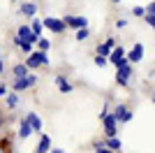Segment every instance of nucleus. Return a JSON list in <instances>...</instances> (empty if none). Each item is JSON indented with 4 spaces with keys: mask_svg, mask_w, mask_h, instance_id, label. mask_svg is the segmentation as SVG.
Returning a JSON list of instances; mask_svg holds the SVG:
<instances>
[{
    "mask_svg": "<svg viewBox=\"0 0 155 153\" xmlns=\"http://www.w3.org/2000/svg\"><path fill=\"white\" fill-rule=\"evenodd\" d=\"M19 12H21V16L32 19V16L37 14V2H21V5H19Z\"/></svg>",
    "mask_w": 155,
    "mask_h": 153,
    "instance_id": "9b49d317",
    "label": "nucleus"
},
{
    "mask_svg": "<svg viewBox=\"0 0 155 153\" xmlns=\"http://www.w3.org/2000/svg\"><path fill=\"white\" fill-rule=\"evenodd\" d=\"M132 74H134L132 63H125V65H120V67H116V83L118 86H127L130 79H132Z\"/></svg>",
    "mask_w": 155,
    "mask_h": 153,
    "instance_id": "f03ea898",
    "label": "nucleus"
},
{
    "mask_svg": "<svg viewBox=\"0 0 155 153\" xmlns=\"http://www.w3.org/2000/svg\"><path fill=\"white\" fill-rule=\"evenodd\" d=\"M19 102H21V97L16 95V93H12V95H7V107H9V109H14L16 104H19Z\"/></svg>",
    "mask_w": 155,
    "mask_h": 153,
    "instance_id": "4be33fe9",
    "label": "nucleus"
},
{
    "mask_svg": "<svg viewBox=\"0 0 155 153\" xmlns=\"http://www.w3.org/2000/svg\"><path fill=\"white\" fill-rule=\"evenodd\" d=\"M7 95V86L5 83H0V97H5Z\"/></svg>",
    "mask_w": 155,
    "mask_h": 153,
    "instance_id": "cd10ccee",
    "label": "nucleus"
},
{
    "mask_svg": "<svg viewBox=\"0 0 155 153\" xmlns=\"http://www.w3.org/2000/svg\"><path fill=\"white\" fill-rule=\"evenodd\" d=\"M111 2H120V0H111Z\"/></svg>",
    "mask_w": 155,
    "mask_h": 153,
    "instance_id": "7c9ffc66",
    "label": "nucleus"
},
{
    "mask_svg": "<svg viewBox=\"0 0 155 153\" xmlns=\"http://www.w3.org/2000/svg\"><path fill=\"white\" fill-rule=\"evenodd\" d=\"M91 37V25H88V28H79L77 30V39L79 42H84V39H88Z\"/></svg>",
    "mask_w": 155,
    "mask_h": 153,
    "instance_id": "412c9836",
    "label": "nucleus"
},
{
    "mask_svg": "<svg viewBox=\"0 0 155 153\" xmlns=\"http://www.w3.org/2000/svg\"><path fill=\"white\" fill-rule=\"evenodd\" d=\"M9 2H16V0H9Z\"/></svg>",
    "mask_w": 155,
    "mask_h": 153,
    "instance_id": "2f4dec72",
    "label": "nucleus"
},
{
    "mask_svg": "<svg viewBox=\"0 0 155 153\" xmlns=\"http://www.w3.org/2000/svg\"><path fill=\"white\" fill-rule=\"evenodd\" d=\"M53 81L58 83V88H60V93H72V90H74V86H72V83L67 81V79H65L63 74H56V76H53Z\"/></svg>",
    "mask_w": 155,
    "mask_h": 153,
    "instance_id": "ddd939ff",
    "label": "nucleus"
},
{
    "mask_svg": "<svg viewBox=\"0 0 155 153\" xmlns=\"http://www.w3.org/2000/svg\"><path fill=\"white\" fill-rule=\"evenodd\" d=\"M116 25H118V28H125V25H127V19H118Z\"/></svg>",
    "mask_w": 155,
    "mask_h": 153,
    "instance_id": "bb28decb",
    "label": "nucleus"
},
{
    "mask_svg": "<svg viewBox=\"0 0 155 153\" xmlns=\"http://www.w3.org/2000/svg\"><path fill=\"white\" fill-rule=\"evenodd\" d=\"M5 72V63H2V58H0V74Z\"/></svg>",
    "mask_w": 155,
    "mask_h": 153,
    "instance_id": "c756f323",
    "label": "nucleus"
},
{
    "mask_svg": "<svg viewBox=\"0 0 155 153\" xmlns=\"http://www.w3.org/2000/svg\"><path fill=\"white\" fill-rule=\"evenodd\" d=\"M102 121H104V134H107V137H116L118 134V123H116V118H114V114H107Z\"/></svg>",
    "mask_w": 155,
    "mask_h": 153,
    "instance_id": "0eeeda50",
    "label": "nucleus"
},
{
    "mask_svg": "<svg viewBox=\"0 0 155 153\" xmlns=\"http://www.w3.org/2000/svg\"><path fill=\"white\" fill-rule=\"evenodd\" d=\"M132 16H143V7H132Z\"/></svg>",
    "mask_w": 155,
    "mask_h": 153,
    "instance_id": "393cba45",
    "label": "nucleus"
},
{
    "mask_svg": "<svg viewBox=\"0 0 155 153\" xmlns=\"http://www.w3.org/2000/svg\"><path fill=\"white\" fill-rule=\"evenodd\" d=\"M95 65L97 67H107V58L104 56H95Z\"/></svg>",
    "mask_w": 155,
    "mask_h": 153,
    "instance_id": "b1692460",
    "label": "nucleus"
},
{
    "mask_svg": "<svg viewBox=\"0 0 155 153\" xmlns=\"http://www.w3.org/2000/svg\"><path fill=\"white\" fill-rule=\"evenodd\" d=\"M14 44L19 46V49L23 51L26 56H28V53H30V51H32V44H28V42H23V39H19V37H14Z\"/></svg>",
    "mask_w": 155,
    "mask_h": 153,
    "instance_id": "6ab92c4d",
    "label": "nucleus"
},
{
    "mask_svg": "<svg viewBox=\"0 0 155 153\" xmlns=\"http://www.w3.org/2000/svg\"><path fill=\"white\" fill-rule=\"evenodd\" d=\"M146 16V23L148 25H155V14H143Z\"/></svg>",
    "mask_w": 155,
    "mask_h": 153,
    "instance_id": "a878e982",
    "label": "nucleus"
},
{
    "mask_svg": "<svg viewBox=\"0 0 155 153\" xmlns=\"http://www.w3.org/2000/svg\"><path fill=\"white\" fill-rule=\"evenodd\" d=\"M107 58H109L107 63H114L116 67H120V65L127 63V58H125V49H123V46H114V49L109 51V56H107Z\"/></svg>",
    "mask_w": 155,
    "mask_h": 153,
    "instance_id": "39448f33",
    "label": "nucleus"
},
{
    "mask_svg": "<svg viewBox=\"0 0 155 153\" xmlns=\"http://www.w3.org/2000/svg\"><path fill=\"white\" fill-rule=\"evenodd\" d=\"M42 25H44L46 30H51L53 35H60V32L67 30L65 23H63V19H56V16H46V19H42Z\"/></svg>",
    "mask_w": 155,
    "mask_h": 153,
    "instance_id": "20e7f679",
    "label": "nucleus"
},
{
    "mask_svg": "<svg viewBox=\"0 0 155 153\" xmlns=\"http://www.w3.org/2000/svg\"><path fill=\"white\" fill-rule=\"evenodd\" d=\"M95 151H97V153H114V151H109V148H107V144H104V141H97V144H95Z\"/></svg>",
    "mask_w": 155,
    "mask_h": 153,
    "instance_id": "5701e85b",
    "label": "nucleus"
},
{
    "mask_svg": "<svg viewBox=\"0 0 155 153\" xmlns=\"http://www.w3.org/2000/svg\"><path fill=\"white\" fill-rule=\"evenodd\" d=\"M30 134H32V130H30V125H28V121L21 118V123H19V139H28Z\"/></svg>",
    "mask_w": 155,
    "mask_h": 153,
    "instance_id": "dca6fc26",
    "label": "nucleus"
},
{
    "mask_svg": "<svg viewBox=\"0 0 155 153\" xmlns=\"http://www.w3.org/2000/svg\"><path fill=\"white\" fill-rule=\"evenodd\" d=\"M23 65H26L28 70H37V67H42V65H49V56H46L44 51H30Z\"/></svg>",
    "mask_w": 155,
    "mask_h": 153,
    "instance_id": "f257e3e1",
    "label": "nucleus"
},
{
    "mask_svg": "<svg viewBox=\"0 0 155 153\" xmlns=\"http://www.w3.org/2000/svg\"><path fill=\"white\" fill-rule=\"evenodd\" d=\"M114 46H118V44H116V37H109L107 42L97 44V56H104V58H107V56H109V51L114 49Z\"/></svg>",
    "mask_w": 155,
    "mask_h": 153,
    "instance_id": "f8f14e48",
    "label": "nucleus"
},
{
    "mask_svg": "<svg viewBox=\"0 0 155 153\" xmlns=\"http://www.w3.org/2000/svg\"><path fill=\"white\" fill-rule=\"evenodd\" d=\"M32 86H37V76L30 74L28 72L26 76H21V79H14V93H21V90H28Z\"/></svg>",
    "mask_w": 155,
    "mask_h": 153,
    "instance_id": "7ed1b4c3",
    "label": "nucleus"
},
{
    "mask_svg": "<svg viewBox=\"0 0 155 153\" xmlns=\"http://www.w3.org/2000/svg\"><path fill=\"white\" fill-rule=\"evenodd\" d=\"M49 148H51V139L46 137V134H42L37 141V148H35V153H49Z\"/></svg>",
    "mask_w": 155,
    "mask_h": 153,
    "instance_id": "4468645a",
    "label": "nucleus"
},
{
    "mask_svg": "<svg viewBox=\"0 0 155 153\" xmlns=\"http://www.w3.org/2000/svg\"><path fill=\"white\" fill-rule=\"evenodd\" d=\"M125 58H127V63H139V60H143V44H134L127 51Z\"/></svg>",
    "mask_w": 155,
    "mask_h": 153,
    "instance_id": "1a4fd4ad",
    "label": "nucleus"
},
{
    "mask_svg": "<svg viewBox=\"0 0 155 153\" xmlns=\"http://www.w3.org/2000/svg\"><path fill=\"white\" fill-rule=\"evenodd\" d=\"M65 28H72V30H79V28H88V19L86 16H65L63 19Z\"/></svg>",
    "mask_w": 155,
    "mask_h": 153,
    "instance_id": "423d86ee",
    "label": "nucleus"
},
{
    "mask_svg": "<svg viewBox=\"0 0 155 153\" xmlns=\"http://www.w3.org/2000/svg\"><path fill=\"white\" fill-rule=\"evenodd\" d=\"M104 144H107V148H109V151H118V148H120V139H118V137H107V141H104Z\"/></svg>",
    "mask_w": 155,
    "mask_h": 153,
    "instance_id": "a211bd4d",
    "label": "nucleus"
},
{
    "mask_svg": "<svg viewBox=\"0 0 155 153\" xmlns=\"http://www.w3.org/2000/svg\"><path fill=\"white\" fill-rule=\"evenodd\" d=\"M114 118H116V123H130L132 121V111H130L125 104H118V107L114 109Z\"/></svg>",
    "mask_w": 155,
    "mask_h": 153,
    "instance_id": "6e6552de",
    "label": "nucleus"
},
{
    "mask_svg": "<svg viewBox=\"0 0 155 153\" xmlns=\"http://www.w3.org/2000/svg\"><path fill=\"white\" fill-rule=\"evenodd\" d=\"M49 153H65L63 148H49Z\"/></svg>",
    "mask_w": 155,
    "mask_h": 153,
    "instance_id": "c85d7f7f",
    "label": "nucleus"
},
{
    "mask_svg": "<svg viewBox=\"0 0 155 153\" xmlns=\"http://www.w3.org/2000/svg\"><path fill=\"white\" fill-rule=\"evenodd\" d=\"M12 72H14V79H21V76H26L30 70H28V67H26L23 63H16V65H14V70H12Z\"/></svg>",
    "mask_w": 155,
    "mask_h": 153,
    "instance_id": "f3484780",
    "label": "nucleus"
},
{
    "mask_svg": "<svg viewBox=\"0 0 155 153\" xmlns=\"http://www.w3.org/2000/svg\"><path fill=\"white\" fill-rule=\"evenodd\" d=\"M0 153H2V151H0Z\"/></svg>",
    "mask_w": 155,
    "mask_h": 153,
    "instance_id": "72a5a7b5",
    "label": "nucleus"
},
{
    "mask_svg": "<svg viewBox=\"0 0 155 153\" xmlns=\"http://www.w3.org/2000/svg\"><path fill=\"white\" fill-rule=\"evenodd\" d=\"M0 123H2V116H0Z\"/></svg>",
    "mask_w": 155,
    "mask_h": 153,
    "instance_id": "473e14b6",
    "label": "nucleus"
},
{
    "mask_svg": "<svg viewBox=\"0 0 155 153\" xmlns=\"http://www.w3.org/2000/svg\"><path fill=\"white\" fill-rule=\"evenodd\" d=\"M26 121H28V125H30L32 132H42V118H39V114L30 111V114H26Z\"/></svg>",
    "mask_w": 155,
    "mask_h": 153,
    "instance_id": "9d476101",
    "label": "nucleus"
},
{
    "mask_svg": "<svg viewBox=\"0 0 155 153\" xmlns=\"http://www.w3.org/2000/svg\"><path fill=\"white\" fill-rule=\"evenodd\" d=\"M28 28H30V32L35 35V37H42V32H44V25H42V19H35V16H32V23L28 25Z\"/></svg>",
    "mask_w": 155,
    "mask_h": 153,
    "instance_id": "2eb2a0df",
    "label": "nucleus"
},
{
    "mask_svg": "<svg viewBox=\"0 0 155 153\" xmlns=\"http://www.w3.org/2000/svg\"><path fill=\"white\" fill-rule=\"evenodd\" d=\"M35 44H37V51H44V53H46L49 49H51V42H49L46 37H39L37 42H35Z\"/></svg>",
    "mask_w": 155,
    "mask_h": 153,
    "instance_id": "aec40b11",
    "label": "nucleus"
}]
</instances>
